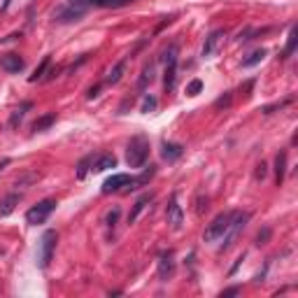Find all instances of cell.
<instances>
[{"label": "cell", "mask_w": 298, "mask_h": 298, "mask_svg": "<svg viewBox=\"0 0 298 298\" xmlns=\"http://www.w3.org/2000/svg\"><path fill=\"white\" fill-rule=\"evenodd\" d=\"M149 158V140L145 135H135L131 142H128V149H126V163L131 168H142Z\"/></svg>", "instance_id": "obj_1"}, {"label": "cell", "mask_w": 298, "mask_h": 298, "mask_svg": "<svg viewBox=\"0 0 298 298\" xmlns=\"http://www.w3.org/2000/svg\"><path fill=\"white\" fill-rule=\"evenodd\" d=\"M56 242H59V233H56L54 228L44 231L42 238H40V247H37V266H40L42 270H47V268H49V263H52Z\"/></svg>", "instance_id": "obj_2"}, {"label": "cell", "mask_w": 298, "mask_h": 298, "mask_svg": "<svg viewBox=\"0 0 298 298\" xmlns=\"http://www.w3.org/2000/svg\"><path fill=\"white\" fill-rule=\"evenodd\" d=\"M233 217H236V210L219 212V214L208 224L205 233H203V240H205V242H214V240H219V238L226 233V228H228V224L233 221Z\"/></svg>", "instance_id": "obj_3"}, {"label": "cell", "mask_w": 298, "mask_h": 298, "mask_svg": "<svg viewBox=\"0 0 298 298\" xmlns=\"http://www.w3.org/2000/svg\"><path fill=\"white\" fill-rule=\"evenodd\" d=\"M56 210V198H44V201L35 203L30 210L26 212V221L30 226H37V224H44V221L52 217V212Z\"/></svg>", "instance_id": "obj_4"}, {"label": "cell", "mask_w": 298, "mask_h": 298, "mask_svg": "<svg viewBox=\"0 0 298 298\" xmlns=\"http://www.w3.org/2000/svg\"><path fill=\"white\" fill-rule=\"evenodd\" d=\"M247 221H249V212H238V210H236V217H233V221L228 224L226 233L221 236V240H224V242L219 245V252H226L228 247L236 242V238L240 236V231L247 226Z\"/></svg>", "instance_id": "obj_5"}, {"label": "cell", "mask_w": 298, "mask_h": 298, "mask_svg": "<svg viewBox=\"0 0 298 298\" xmlns=\"http://www.w3.org/2000/svg\"><path fill=\"white\" fill-rule=\"evenodd\" d=\"M84 14H87L84 7H77L72 2H65V5L54 9V21H59V24H72V21H79Z\"/></svg>", "instance_id": "obj_6"}, {"label": "cell", "mask_w": 298, "mask_h": 298, "mask_svg": "<svg viewBox=\"0 0 298 298\" xmlns=\"http://www.w3.org/2000/svg\"><path fill=\"white\" fill-rule=\"evenodd\" d=\"M166 219H168V226L173 228V231H179V228L184 226V212H182V205L177 203V193H173L170 201H168Z\"/></svg>", "instance_id": "obj_7"}, {"label": "cell", "mask_w": 298, "mask_h": 298, "mask_svg": "<svg viewBox=\"0 0 298 298\" xmlns=\"http://www.w3.org/2000/svg\"><path fill=\"white\" fill-rule=\"evenodd\" d=\"M131 179H133V175H126V173H114L112 177H107L105 182H103V189L100 191L105 193H117V191H126V186L131 184Z\"/></svg>", "instance_id": "obj_8"}, {"label": "cell", "mask_w": 298, "mask_h": 298, "mask_svg": "<svg viewBox=\"0 0 298 298\" xmlns=\"http://www.w3.org/2000/svg\"><path fill=\"white\" fill-rule=\"evenodd\" d=\"M224 37H226V33H224L221 28H217V30H212L210 35L205 37V42H203V49H201V56H203V59H212V56L217 54V49L221 47V42H224Z\"/></svg>", "instance_id": "obj_9"}, {"label": "cell", "mask_w": 298, "mask_h": 298, "mask_svg": "<svg viewBox=\"0 0 298 298\" xmlns=\"http://www.w3.org/2000/svg\"><path fill=\"white\" fill-rule=\"evenodd\" d=\"M175 275V254L168 249V252H161L158 256V280L168 282Z\"/></svg>", "instance_id": "obj_10"}, {"label": "cell", "mask_w": 298, "mask_h": 298, "mask_svg": "<svg viewBox=\"0 0 298 298\" xmlns=\"http://www.w3.org/2000/svg\"><path fill=\"white\" fill-rule=\"evenodd\" d=\"M0 68L5 72H12V75H17L26 68V61L19 56V54H5V56H0Z\"/></svg>", "instance_id": "obj_11"}, {"label": "cell", "mask_w": 298, "mask_h": 298, "mask_svg": "<svg viewBox=\"0 0 298 298\" xmlns=\"http://www.w3.org/2000/svg\"><path fill=\"white\" fill-rule=\"evenodd\" d=\"M182 154H184V145H179V142H163L161 145V156L168 163H175L177 158H182Z\"/></svg>", "instance_id": "obj_12"}, {"label": "cell", "mask_w": 298, "mask_h": 298, "mask_svg": "<svg viewBox=\"0 0 298 298\" xmlns=\"http://www.w3.org/2000/svg\"><path fill=\"white\" fill-rule=\"evenodd\" d=\"M154 175H156V166L145 168V170H142V173H140L138 177H133V179H131V184L126 186V191H123V193L135 191V189H140V186H147L149 182H151V177H154Z\"/></svg>", "instance_id": "obj_13"}, {"label": "cell", "mask_w": 298, "mask_h": 298, "mask_svg": "<svg viewBox=\"0 0 298 298\" xmlns=\"http://www.w3.org/2000/svg\"><path fill=\"white\" fill-rule=\"evenodd\" d=\"M19 201H21V193H17V191L7 193V196H5V198L0 201V217H9L12 212L17 210Z\"/></svg>", "instance_id": "obj_14"}, {"label": "cell", "mask_w": 298, "mask_h": 298, "mask_svg": "<svg viewBox=\"0 0 298 298\" xmlns=\"http://www.w3.org/2000/svg\"><path fill=\"white\" fill-rule=\"evenodd\" d=\"M126 65H128V56H126V59H121L119 63H114L112 70L107 72V77H105V84H107V87H112V84H119V82H121L123 72H126Z\"/></svg>", "instance_id": "obj_15"}, {"label": "cell", "mask_w": 298, "mask_h": 298, "mask_svg": "<svg viewBox=\"0 0 298 298\" xmlns=\"http://www.w3.org/2000/svg\"><path fill=\"white\" fill-rule=\"evenodd\" d=\"M154 201V193H142L140 198L135 201V205H133L131 214H128V224H135L138 221V217H140L142 212H145V208H147V203Z\"/></svg>", "instance_id": "obj_16"}, {"label": "cell", "mask_w": 298, "mask_h": 298, "mask_svg": "<svg viewBox=\"0 0 298 298\" xmlns=\"http://www.w3.org/2000/svg\"><path fill=\"white\" fill-rule=\"evenodd\" d=\"M287 175V149H280V154L275 156V184L282 186Z\"/></svg>", "instance_id": "obj_17"}, {"label": "cell", "mask_w": 298, "mask_h": 298, "mask_svg": "<svg viewBox=\"0 0 298 298\" xmlns=\"http://www.w3.org/2000/svg\"><path fill=\"white\" fill-rule=\"evenodd\" d=\"M110 168H117V156L114 154H100V156L93 158V173H105Z\"/></svg>", "instance_id": "obj_18"}, {"label": "cell", "mask_w": 298, "mask_h": 298, "mask_svg": "<svg viewBox=\"0 0 298 298\" xmlns=\"http://www.w3.org/2000/svg\"><path fill=\"white\" fill-rule=\"evenodd\" d=\"M30 107H33V103H30V100H26V103H21V105H19L14 112L9 114V128H17L19 123L24 121V117H26V112L30 110Z\"/></svg>", "instance_id": "obj_19"}, {"label": "cell", "mask_w": 298, "mask_h": 298, "mask_svg": "<svg viewBox=\"0 0 298 298\" xmlns=\"http://www.w3.org/2000/svg\"><path fill=\"white\" fill-rule=\"evenodd\" d=\"M54 123H56V112H49V114H44V117H40L35 123H33V133H44V131H49Z\"/></svg>", "instance_id": "obj_20"}, {"label": "cell", "mask_w": 298, "mask_h": 298, "mask_svg": "<svg viewBox=\"0 0 298 298\" xmlns=\"http://www.w3.org/2000/svg\"><path fill=\"white\" fill-rule=\"evenodd\" d=\"M177 59H179V47L177 44H168L163 54H161V61L166 65H177Z\"/></svg>", "instance_id": "obj_21"}, {"label": "cell", "mask_w": 298, "mask_h": 298, "mask_svg": "<svg viewBox=\"0 0 298 298\" xmlns=\"http://www.w3.org/2000/svg\"><path fill=\"white\" fill-rule=\"evenodd\" d=\"M151 82H154V63H147V65L142 68L140 79H138V89H140V91H145V89H147Z\"/></svg>", "instance_id": "obj_22"}, {"label": "cell", "mask_w": 298, "mask_h": 298, "mask_svg": "<svg viewBox=\"0 0 298 298\" xmlns=\"http://www.w3.org/2000/svg\"><path fill=\"white\" fill-rule=\"evenodd\" d=\"M135 0H89V5H96V7H112V9H119V7H126L131 5Z\"/></svg>", "instance_id": "obj_23"}, {"label": "cell", "mask_w": 298, "mask_h": 298, "mask_svg": "<svg viewBox=\"0 0 298 298\" xmlns=\"http://www.w3.org/2000/svg\"><path fill=\"white\" fill-rule=\"evenodd\" d=\"M296 47H298V28L294 26L289 30V40H287V47H284V52H282V59H289L291 54L296 52Z\"/></svg>", "instance_id": "obj_24"}, {"label": "cell", "mask_w": 298, "mask_h": 298, "mask_svg": "<svg viewBox=\"0 0 298 298\" xmlns=\"http://www.w3.org/2000/svg\"><path fill=\"white\" fill-rule=\"evenodd\" d=\"M266 56H268V52H266V49H256V52H252L247 59H242V68H254V65H259V63H261Z\"/></svg>", "instance_id": "obj_25"}, {"label": "cell", "mask_w": 298, "mask_h": 298, "mask_svg": "<svg viewBox=\"0 0 298 298\" xmlns=\"http://www.w3.org/2000/svg\"><path fill=\"white\" fill-rule=\"evenodd\" d=\"M93 158H96L93 154H89V156H84V158H82V161L77 163V170H75L77 179H84V177H87V173L91 170V168H93Z\"/></svg>", "instance_id": "obj_26"}, {"label": "cell", "mask_w": 298, "mask_h": 298, "mask_svg": "<svg viewBox=\"0 0 298 298\" xmlns=\"http://www.w3.org/2000/svg\"><path fill=\"white\" fill-rule=\"evenodd\" d=\"M177 82V65H166V72H163V87L166 91H173Z\"/></svg>", "instance_id": "obj_27"}, {"label": "cell", "mask_w": 298, "mask_h": 298, "mask_svg": "<svg viewBox=\"0 0 298 298\" xmlns=\"http://www.w3.org/2000/svg\"><path fill=\"white\" fill-rule=\"evenodd\" d=\"M49 65H52V59H49V56H44L42 63H40V65L35 68V72L30 75V82H37V79H42V77H44V72L49 70Z\"/></svg>", "instance_id": "obj_28"}, {"label": "cell", "mask_w": 298, "mask_h": 298, "mask_svg": "<svg viewBox=\"0 0 298 298\" xmlns=\"http://www.w3.org/2000/svg\"><path fill=\"white\" fill-rule=\"evenodd\" d=\"M156 107H158V100H156V96H145V98H142V107H140V112H142V114L154 112Z\"/></svg>", "instance_id": "obj_29"}, {"label": "cell", "mask_w": 298, "mask_h": 298, "mask_svg": "<svg viewBox=\"0 0 298 298\" xmlns=\"http://www.w3.org/2000/svg\"><path fill=\"white\" fill-rule=\"evenodd\" d=\"M291 100H294V98H284V100H280V103H272V105H266V107H261V112L263 114H272L275 112V110H282V107H287L291 103Z\"/></svg>", "instance_id": "obj_30"}, {"label": "cell", "mask_w": 298, "mask_h": 298, "mask_svg": "<svg viewBox=\"0 0 298 298\" xmlns=\"http://www.w3.org/2000/svg\"><path fill=\"white\" fill-rule=\"evenodd\" d=\"M203 91V82L201 79H191L189 84H186V96H198Z\"/></svg>", "instance_id": "obj_31"}, {"label": "cell", "mask_w": 298, "mask_h": 298, "mask_svg": "<svg viewBox=\"0 0 298 298\" xmlns=\"http://www.w3.org/2000/svg\"><path fill=\"white\" fill-rule=\"evenodd\" d=\"M119 214H121V210H119V208H112V210L107 212V217H105L107 228H114V226H117V221H119Z\"/></svg>", "instance_id": "obj_32"}, {"label": "cell", "mask_w": 298, "mask_h": 298, "mask_svg": "<svg viewBox=\"0 0 298 298\" xmlns=\"http://www.w3.org/2000/svg\"><path fill=\"white\" fill-rule=\"evenodd\" d=\"M231 103H233V93H231V91H226L224 96H219L217 100H214V107H217V110H221V107H228Z\"/></svg>", "instance_id": "obj_33"}, {"label": "cell", "mask_w": 298, "mask_h": 298, "mask_svg": "<svg viewBox=\"0 0 298 298\" xmlns=\"http://www.w3.org/2000/svg\"><path fill=\"white\" fill-rule=\"evenodd\" d=\"M268 240H270V228L266 226L263 231H259V236H256V245L261 247V245H266Z\"/></svg>", "instance_id": "obj_34"}, {"label": "cell", "mask_w": 298, "mask_h": 298, "mask_svg": "<svg viewBox=\"0 0 298 298\" xmlns=\"http://www.w3.org/2000/svg\"><path fill=\"white\" fill-rule=\"evenodd\" d=\"M198 208H196V212H198V214H203V212L208 210V203H210V198H208V196H205V198H203V196H198Z\"/></svg>", "instance_id": "obj_35"}, {"label": "cell", "mask_w": 298, "mask_h": 298, "mask_svg": "<svg viewBox=\"0 0 298 298\" xmlns=\"http://www.w3.org/2000/svg\"><path fill=\"white\" fill-rule=\"evenodd\" d=\"M266 173H268V166H266V163H259V166H256V173H254V177L256 179H263V177H266Z\"/></svg>", "instance_id": "obj_36"}, {"label": "cell", "mask_w": 298, "mask_h": 298, "mask_svg": "<svg viewBox=\"0 0 298 298\" xmlns=\"http://www.w3.org/2000/svg\"><path fill=\"white\" fill-rule=\"evenodd\" d=\"M240 294V287H228V289L221 291V298H226V296H238Z\"/></svg>", "instance_id": "obj_37"}, {"label": "cell", "mask_w": 298, "mask_h": 298, "mask_svg": "<svg viewBox=\"0 0 298 298\" xmlns=\"http://www.w3.org/2000/svg\"><path fill=\"white\" fill-rule=\"evenodd\" d=\"M98 91H100V84H96V87H91V89H89V93H87V98H89V100H93V98H98Z\"/></svg>", "instance_id": "obj_38"}, {"label": "cell", "mask_w": 298, "mask_h": 298, "mask_svg": "<svg viewBox=\"0 0 298 298\" xmlns=\"http://www.w3.org/2000/svg\"><path fill=\"white\" fill-rule=\"evenodd\" d=\"M9 163H12V161H9V158H2V161H0V173H2V170H5V168H7Z\"/></svg>", "instance_id": "obj_39"}]
</instances>
